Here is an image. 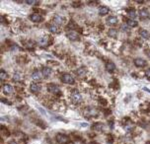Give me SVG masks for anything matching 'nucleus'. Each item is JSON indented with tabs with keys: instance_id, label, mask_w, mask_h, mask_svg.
I'll return each instance as SVG.
<instances>
[{
	"instance_id": "obj_1",
	"label": "nucleus",
	"mask_w": 150,
	"mask_h": 144,
	"mask_svg": "<svg viewBox=\"0 0 150 144\" xmlns=\"http://www.w3.org/2000/svg\"><path fill=\"white\" fill-rule=\"evenodd\" d=\"M47 90L51 93L54 94V95H59L60 94V89L55 84H48L47 85Z\"/></svg>"
},
{
	"instance_id": "obj_2",
	"label": "nucleus",
	"mask_w": 150,
	"mask_h": 144,
	"mask_svg": "<svg viewBox=\"0 0 150 144\" xmlns=\"http://www.w3.org/2000/svg\"><path fill=\"white\" fill-rule=\"evenodd\" d=\"M56 140L60 144H66V143L69 142V137L67 135H64V134L59 133V134L56 135Z\"/></svg>"
},
{
	"instance_id": "obj_3",
	"label": "nucleus",
	"mask_w": 150,
	"mask_h": 144,
	"mask_svg": "<svg viewBox=\"0 0 150 144\" xmlns=\"http://www.w3.org/2000/svg\"><path fill=\"white\" fill-rule=\"evenodd\" d=\"M71 100H72V102H73L74 104H78V103H80V102L82 101V96H81L78 92H75V93L72 94V96H71Z\"/></svg>"
},
{
	"instance_id": "obj_4",
	"label": "nucleus",
	"mask_w": 150,
	"mask_h": 144,
	"mask_svg": "<svg viewBox=\"0 0 150 144\" xmlns=\"http://www.w3.org/2000/svg\"><path fill=\"white\" fill-rule=\"evenodd\" d=\"M62 81L64 82V83H66V84H73L74 83V78L70 75V74H63L62 75Z\"/></svg>"
},
{
	"instance_id": "obj_5",
	"label": "nucleus",
	"mask_w": 150,
	"mask_h": 144,
	"mask_svg": "<svg viewBox=\"0 0 150 144\" xmlns=\"http://www.w3.org/2000/svg\"><path fill=\"white\" fill-rule=\"evenodd\" d=\"M67 38L70 40V41H78L79 40V35L74 32V31H70L69 33H67Z\"/></svg>"
},
{
	"instance_id": "obj_6",
	"label": "nucleus",
	"mask_w": 150,
	"mask_h": 144,
	"mask_svg": "<svg viewBox=\"0 0 150 144\" xmlns=\"http://www.w3.org/2000/svg\"><path fill=\"white\" fill-rule=\"evenodd\" d=\"M149 16H150V14H149V12H148L146 9H141V10L139 11V17H140L142 20L148 19Z\"/></svg>"
},
{
	"instance_id": "obj_7",
	"label": "nucleus",
	"mask_w": 150,
	"mask_h": 144,
	"mask_svg": "<svg viewBox=\"0 0 150 144\" xmlns=\"http://www.w3.org/2000/svg\"><path fill=\"white\" fill-rule=\"evenodd\" d=\"M134 64L138 67H144L147 64V62L143 58H136V59H134Z\"/></svg>"
},
{
	"instance_id": "obj_8",
	"label": "nucleus",
	"mask_w": 150,
	"mask_h": 144,
	"mask_svg": "<svg viewBox=\"0 0 150 144\" xmlns=\"http://www.w3.org/2000/svg\"><path fill=\"white\" fill-rule=\"evenodd\" d=\"M30 19H31L33 22L38 23V22H41V21H42V16H41L40 14H38V13H34V14H32V15L30 16Z\"/></svg>"
},
{
	"instance_id": "obj_9",
	"label": "nucleus",
	"mask_w": 150,
	"mask_h": 144,
	"mask_svg": "<svg viewBox=\"0 0 150 144\" xmlns=\"http://www.w3.org/2000/svg\"><path fill=\"white\" fill-rule=\"evenodd\" d=\"M52 73V69L49 67H43L42 69V74L44 76V77H48Z\"/></svg>"
},
{
	"instance_id": "obj_10",
	"label": "nucleus",
	"mask_w": 150,
	"mask_h": 144,
	"mask_svg": "<svg viewBox=\"0 0 150 144\" xmlns=\"http://www.w3.org/2000/svg\"><path fill=\"white\" fill-rule=\"evenodd\" d=\"M107 23L109 24V25H116V24L118 23V18L116 16H111L107 19Z\"/></svg>"
},
{
	"instance_id": "obj_11",
	"label": "nucleus",
	"mask_w": 150,
	"mask_h": 144,
	"mask_svg": "<svg viewBox=\"0 0 150 144\" xmlns=\"http://www.w3.org/2000/svg\"><path fill=\"white\" fill-rule=\"evenodd\" d=\"M109 13V8L106 7V6H102V7H100L99 8V14L101 15V16H105Z\"/></svg>"
},
{
	"instance_id": "obj_12",
	"label": "nucleus",
	"mask_w": 150,
	"mask_h": 144,
	"mask_svg": "<svg viewBox=\"0 0 150 144\" xmlns=\"http://www.w3.org/2000/svg\"><path fill=\"white\" fill-rule=\"evenodd\" d=\"M3 91H4L5 94H11L13 92V87L9 84H5L3 86Z\"/></svg>"
},
{
	"instance_id": "obj_13",
	"label": "nucleus",
	"mask_w": 150,
	"mask_h": 144,
	"mask_svg": "<svg viewBox=\"0 0 150 144\" xmlns=\"http://www.w3.org/2000/svg\"><path fill=\"white\" fill-rule=\"evenodd\" d=\"M32 78L34 80H40L42 78V74H41V72L39 70H36L33 72V74H32Z\"/></svg>"
},
{
	"instance_id": "obj_14",
	"label": "nucleus",
	"mask_w": 150,
	"mask_h": 144,
	"mask_svg": "<svg viewBox=\"0 0 150 144\" xmlns=\"http://www.w3.org/2000/svg\"><path fill=\"white\" fill-rule=\"evenodd\" d=\"M106 69H107L109 72H113V71H115V69H116V65H115V63H113V62H109V63H107V64H106Z\"/></svg>"
},
{
	"instance_id": "obj_15",
	"label": "nucleus",
	"mask_w": 150,
	"mask_h": 144,
	"mask_svg": "<svg viewBox=\"0 0 150 144\" xmlns=\"http://www.w3.org/2000/svg\"><path fill=\"white\" fill-rule=\"evenodd\" d=\"M40 90H41V86H40L39 84L33 83V84L31 85V91H32L33 93H37V92H39Z\"/></svg>"
},
{
	"instance_id": "obj_16",
	"label": "nucleus",
	"mask_w": 150,
	"mask_h": 144,
	"mask_svg": "<svg viewBox=\"0 0 150 144\" xmlns=\"http://www.w3.org/2000/svg\"><path fill=\"white\" fill-rule=\"evenodd\" d=\"M139 35H140V37L141 38H143V39H149V33L146 31V30H143V29H141L140 31H139Z\"/></svg>"
},
{
	"instance_id": "obj_17",
	"label": "nucleus",
	"mask_w": 150,
	"mask_h": 144,
	"mask_svg": "<svg viewBox=\"0 0 150 144\" xmlns=\"http://www.w3.org/2000/svg\"><path fill=\"white\" fill-rule=\"evenodd\" d=\"M127 24H128V26L129 27H130V28H134V27H137V25H138V23L135 21V20H128V22H127Z\"/></svg>"
},
{
	"instance_id": "obj_18",
	"label": "nucleus",
	"mask_w": 150,
	"mask_h": 144,
	"mask_svg": "<svg viewBox=\"0 0 150 144\" xmlns=\"http://www.w3.org/2000/svg\"><path fill=\"white\" fill-rule=\"evenodd\" d=\"M63 17H61V16H59V15H56V16H54V22H55V24H57V25H61V24L63 23Z\"/></svg>"
},
{
	"instance_id": "obj_19",
	"label": "nucleus",
	"mask_w": 150,
	"mask_h": 144,
	"mask_svg": "<svg viewBox=\"0 0 150 144\" xmlns=\"http://www.w3.org/2000/svg\"><path fill=\"white\" fill-rule=\"evenodd\" d=\"M39 43H40L41 46H45V45L48 43V40H47V38H46V37L42 38V39L39 41Z\"/></svg>"
},
{
	"instance_id": "obj_20",
	"label": "nucleus",
	"mask_w": 150,
	"mask_h": 144,
	"mask_svg": "<svg viewBox=\"0 0 150 144\" xmlns=\"http://www.w3.org/2000/svg\"><path fill=\"white\" fill-rule=\"evenodd\" d=\"M86 68H80V69H78L77 71H76V73H77V75L78 76H80V77H83V76H85V74H86Z\"/></svg>"
},
{
	"instance_id": "obj_21",
	"label": "nucleus",
	"mask_w": 150,
	"mask_h": 144,
	"mask_svg": "<svg viewBox=\"0 0 150 144\" xmlns=\"http://www.w3.org/2000/svg\"><path fill=\"white\" fill-rule=\"evenodd\" d=\"M128 15L131 18V20H133V19L136 18V12H135L134 9H130V10H129V11H128Z\"/></svg>"
},
{
	"instance_id": "obj_22",
	"label": "nucleus",
	"mask_w": 150,
	"mask_h": 144,
	"mask_svg": "<svg viewBox=\"0 0 150 144\" xmlns=\"http://www.w3.org/2000/svg\"><path fill=\"white\" fill-rule=\"evenodd\" d=\"M108 35H109L110 37L115 38V37L118 35V31H117L116 29H110V30H109V32H108Z\"/></svg>"
},
{
	"instance_id": "obj_23",
	"label": "nucleus",
	"mask_w": 150,
	"mask_h": 144,
	"mask_svg": "<svg viewBox=\"0 0 150 144\" xmlns=\"http://www.w3.org/2000/svg\"><path fill=\"white\" fill-rule=\"evenodd\" d=\"M49 31H51L52 33H57L58 32V28L55 25H52V26H49Z\"/></svg>"
},
{
	"instance_id": "obj_24",
	"label": "nucleus",
	"mask_w": 150,
	"mask_h": 144,
	"mask_svg": "<svg viewBox=\"0 0 150 144\" xmlns=\"http://www.w3.org/2000/svg\"><path fill=\"white\" fill-rule=\"evenodd\" d=\"M25 2L29 5H37L40 3V1H36V0H27V1H25Z\"/></svg>"
},
{
	"instance_id": "obj_25",
	"label": "nucleus",
	"mask_w": 150,
	"mask_h": 144,
	"mask_svg": "<svg viewBox=\"0 0 150 144\" xmlns=\"http://www.w3.org/2000/svg\"><path fill=\"white\" fill-rule=\"evenodd\" d=\"M0 78H1V80H5L7 78V73L4 70H1V72H0Z\"/></svg>"
},
{
	"instance_id": "obj_26",
	"label": "nucleus",
	"mask_w": 150,
	"mask_h": 144,
	"mask_svg": "<svg viewBox=\"0 0 150 144\" xmlns=\"http://www.w3.org/2000/svg\"><path fill=\"white\" fill-rule=\"evenodd\" d=\"M93 128L94 129H97V130H101L103 128V123H97V124H94L93 125Z\"/></svg>"
},
{
	"instance_id": "obj_27",
	"label": "nucleus",
	"mask_w": 150,
	"mask_h": 144,
	"mask_svg": "<svg viewBox=\"0 0 150 144\" xmlns=\"http://www.w3.org/2000/svg\"><path fill=\"white\" fill-rule=\"evenodd\" d=\"M20 79H21V77H20V74H19V73H17V72H16V73L14 74V76H13V80H14L15 82H19V81H20Z\"/></svg>"
},
{
	"instance_id": "obj_28",
	"label": "nucleus",
	"mask_w": 150,
	"mask_h": 144,
	"mask_svg": "<svg viewBox=\"0 0 150 144\" xmlns=\"http://www.w3.org/2000/svg\"><path fill=\"white\" fill-rule=\"evenodd\" d=\"M1 132H2V134H5V135H8L9 134V132L7 131V129L4 127V126H2V129H1Z\"/></svg>"
},
{
	"instance_id": "obj_29",
	"label": "nucleus",
	"mask_w": 150,
	"mask_h": 144,
	"mask_svg": "<svg viewBox=\"0 0 150 144\" xmlns=\"http://www.w3.org/2000/svg\"><path fill=\"white\" fill-rule=\"evenodd\" d=\"M80 5H81V2H79V1H75V2L72 3L73 7H77V6H80Z\"/></svg>"
},
{
	"instance_id": "obj_30",
	"label": "nucleus",
	"mask_w": 150,
	"mask_h": 144,
	"mask_svg": "<svg viewBox=\"0 0 150 144\" xmlns=\"http://www.w3.org/2000/svg\"><path fill=\"white\" fill-rule=\"evenodd\" d=\"M121 30H123V31H126V32H128L129 28H128L127 26H124V25H122V26H121Z\"/></svg>"
},
{
	"instance_id": "obj_31",
	"label": "nucleus",
	"mask_w": 150,
	"mask_h": 144,
	"mask_svg": "<svg viewBox=\"0 0 150 144\" xmlns=\"http://www.w3.org/2000/svg\"><path fill=\"white\" fill-rule=\"evenodd\" d=\"M145 74H146V76H147V77H149V78H150V69L146 70V72H145Z\"/></svg>"
},
{
	"instance_id": "obj_32",
	"label": "nucleus",
	"mask_w": 150,
	"mask_h": 144,
	"mask_svg": "<svg viewBox=\"0 0 150 144\" xmlns=\"http://www.w3.org/2000/svg\"><path fill=\"white\" fill-rule=\"evenodd\" d=\"M145 52H146V54H147V55L150 57V50H146V51H145Z\"/></svg>"
},
{
	"instance_id": "obj_33",
	"label": "nucleus",
	"mask_w": 150,
	"mask_h": 144,
	"mask_svg": "<svg viewBox=\"0 0 150 144\" xmlns=\"http://www.w3.org/2000/svg\"><path fill=\"white\" fill-rule=\"evenodd\" d=\"M136 3H138V4H141V3H144L143 1H138V0H137V1H135Z\"/></svg>"
},
{
	"instance_id": "obj_34",
	"label": "nucleus",
	"mask_w": 150,
	"mask_h": 144,
	"mask_svg": "<svg viewBox=\"0 0 150 144\" xmlns=\"http://www.w3.org/2000/svg\"><path fill=\"white\" fill-rule=\"evenodd\" d=\"M9 144H17V142H15V141H12V142H10Z\"/></svg>"
},
{
	"instance_id": "obj_35",
	"label": "nucleus",
	"mask_w": 150,
	"mask_h": 144,
	"mask_svg": "<svg viewBox=\"0 0 150 144\" xmlns=\"http://www.w3.org/2000/svg\"><path fill=\"white\" fill-rule=\"evenodd\" d=\"M90 144H98V143H95V142H92V143H90Z\"/></svg>"
}]
</instances>
